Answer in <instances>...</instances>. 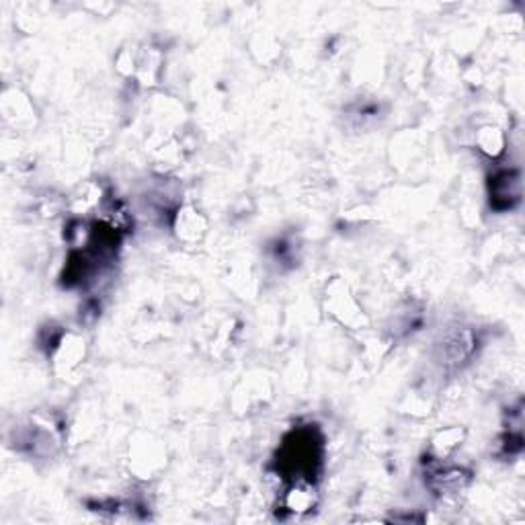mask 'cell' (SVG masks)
<instances>
[{"mask_svg": "<svg viewBox=\"0 0 525 525\" xmlns=\"http://www.w3.org/2000/svg\"><path fill=\"white\" fill-rule=\"evenodd\" d=\"M425 483L440 497H451L470 483V472L462 466L445 464L443 459L431 456L427 462Z\"/></svg>", "mask_w": 525, "mask_h": 525, "instance_id": "cell-1", "label": "cell"}, {"mask_svg": "<svg viewBox=\"0 0 525 525\" xmlns=\"http://www.w3.org/2000/svg\"><path fill=\"white\" fill-rule=\"evenodd\" d=\"M474 349H477V335L470 328L456 327L448 330L442 337V341L437 343V357H440L442 365L458 368V365L468 362Z\"/></svg>", "mask_w": 525, "mask_h": 525, "instance_id": "cell-2", "label": "cell"}, {"mask_svg": "<svg viewBox=\"0 0 525 525\" xmlns=\"http://www.w3.org/2000/svg\"><path fill=\"white\" fill-rule=\"evenodd\" d=\"M491 206L499 212L512 210L521 199V175L517 171H499L488 183Z\"/></svg>", "mask_w": 525, "mask_h": 525, "instance_id": "cell-3", "label": "cell"}, {"mask_svg": "<svg viewBox=\"0 0 525 525\" xmlns=\"http://www.w3.org/2000/svg\"><path fill=\"white\" fill-rule=\"evenodd\" d=\"M49 354H52L57 370L70 372L83 362L84 341L81 337L72 333H60L56 339H52V349H49Z\"/></svg>", "mask_w": 525, "mask_h": 525, "instance_id": "cell-4", "label": "cell"}, {"mask_svg": "<svg viewBox=\"0 0 525 525\" xmlns=\"http://www.w3.org/2000/svg\"><path fill=\"white\" fill-rule=\"evenodd\" d=\"M284 512L290 515H306L316 505V488L312 480H292L282 497Z\"/></svg>", "mask_w": 525, "mask_h": 525, "instance_id": "cell-5", "label": "cell"}, {"mask_svg": "<svg viewBox=\"0 0 525 525\" xmlns=\"http://www.w3.org/2000/svg\"><path fill=\"white\" fill-rule=\"evenodd\" d=\"M207 222L196 207L185 206L175 215V232L183 242H199L204 239Z\"/></svg>", "mask_w": 525, "mask_h": 525, "instance_id": "cell-6", "label": "cell"}, {"mask_svg": "<svg viewBox=\"0 0 525 525\" xmlns=\"http://www.w3.org/2000/svg\"><path fill=\"white\" fill-rule=\"evenodd\" d=\"M477 144L486 156L497 158L499 154H503V150H505V136H503L499 127L485 126V127L478 129Z\"/></svg>", "mask_w": 525, "mask_h": 525, "instance_id": "cell-7", "label": "cell"}, {"mask_svg": "<svg viewBox=\"0 0 525 525\" xmlns=\"http://www.w3.org/2000/svg\"><path fill=\"white\" fill-rule=\"evenodd\" d=\"M459 440H462V431H458V429L442 431L433 442V458H440V459L448 458L450 451L459 443Z\"/></svg>", "mask_w": 525, "mask_h": 525, "instance_id": "cell-8", "label": "cell"}]
</instances>
